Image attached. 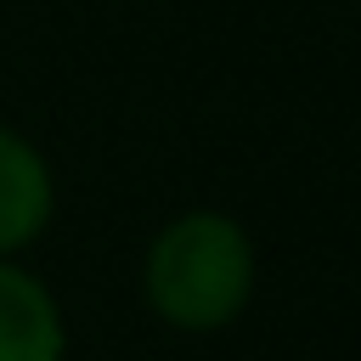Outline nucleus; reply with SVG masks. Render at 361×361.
Wrapping results in <instances>:
<instances>
[{
    "label": "nucleus",
    "mask_w": 361,
    "mask_h": 361,
    "mask_svg": "<svg viewBox=\"0 0 361 361\" xmlns=\"http://www.w3.org/2000/svg\"><path fill=\"white\" fill-rule=\"evenodd\" d=\"M254 282L248 237L226 214H186L175 220L147 259L152 305L175 327H220L243 310Z\"/></svg>",
    "instance_id": "f257e3e1"
},
{
    "label": "nucleus",
    "mask_w": 361,
    "mask_h": 361,
    "mask_svg": "<svg viewBox=\"0 0 361 361\" xmlns=\"http://www.w3.org/2000/svg\"><path fill=\"white\" fill-rule=\"evenodd\" d=\"M62 355V322L51 293L17 271L0 265V361H56Z\"/></svg>",
    "instance_id": "f03ea898"
},
{
    "label": "nucleus",
    "mask_w": 361,
    "mask_h": 361,
    "mask_svg": "<svg viewBox=\"0 0 361 361\" xmlns=\"http://www.w3.org/2000/svg\"><path fill=\"white\" fill-rule=\"evenodd\" d=\"M51 214V175L45 158L17 141L11 130H0V248L28 243Z\"/></svg>",
    "instance_id": "7ed1b4c3"
}]
</instances>
